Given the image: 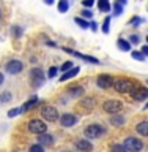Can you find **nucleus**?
<instances>
[{
	"label": "nucleus",
	"instance_id": "f257e3e1",
	"mask_svg": "<svg viewBox=\"0 0 148 152\" xmlns=\"http://www.w3.org/2000/svg\"><path fill=\"white\" fill-rule=\"evenodd\" d=\"M136 83L129 78H117L113 81V86L112 87L117 90L118 94H131V90L134 89Z\"/></svg>",
	"mask_w": 148,
	"mask_h": 152
},
{
	"label": "nucleus",
	"instance_id": "f03ea898",
	"mask_svg": "<svg viewBox=\"0 0 148 152\" xmlns=\"http://www.w3.org/2000/svg\"><path fill=\"white\" fill-rule=\"evenodd\" d=\"M104 133H106V128L101 124H90V125H87L84 128V135L87 140H98Z\"/></svg>",
	"mask_w": 148,
	"mask_h": 152
},
{
	"label": "nucleus",
	"instance_id": "7ed1b4c3",
	"mask_svg": "<svg viewBox=\"0 0 148 152\" xmlns=\"http://www.w3.org/2000/svg\"><path fill=\"white\" fill-rule=\"evenodd\" d=\"M46 81V75L44 71H43V68H40V66H33V68L30 70V83L33 87H41L43 84H44Z\"/></svg>",
	"mask_w": 148,
	"mask_h": 152
},
{
	"label": "nucleus",
	"instance_id": "20e7f679",
	"mask_svg": "<svg viewBox=\"0 0 148 152\" xmlns=\"http://www.w3.org/2000/svg\"><path fill=\"white\" fill-rule=\"evenodd\" d=\"M103 109L107 114H118L123 109V102L115 100V98H109L103 103Z\"/></svg>",
	"mask_w": 148,
	"mask_h": 152
},
{
	"label": "nucleus",
	"instance_id": "39448f33",
	"mask_svg": "<svg viewBox=\"0 0 148 152\" xmlns=\"http://www.w3.org/2000/svg\"><path fill=\"white\" fill-rule=\"evenodd\" d=\"M27 128H28V132L33 133V135H43V133H46L47 132V127H46V124L41 121V119H32L30 122L27 124Z\"/></svg>",
	"mask_w": 148,
	"mask_h": 152
},
{
	"label": "nucleus",
	"instance_id": "423d86ee",
	"mask_svg": "<svg viewBox=\"0 0 148 152\" xmlns=\"http://www.w3.org/2000/svg\"><path fill=\"white\" fill-rule=\"evenodd\" d=\"M123 146H125L129 152H140L144 149L142 140H139V138H136V136H128L125 140V142H123Z\"/></svg>",
	"mask_w": 148,
	"mask_h": 152
},
{
	"label": "nucleus",
	"instance_id": "0eeeda50",
	"mask_svg": "<svg viewBox=\"0 0 148 152\" xmlns=\"http://www.w3.org/2000/svg\"><path fill=\"white\" fill-rule=\"evenodd\" d=\"M41 117L47 122H55L58 121V111L54 106H51V104H44L41 108Z\"/></svg>",
	"mask_w": 148,
	"mask_h": 152
},
{
	"label": "nucleus",
	"instance_id": "6e6552de",
	"mask_svg": "<svg viewBox=\"0 0 148 152\" xmlns=\"http://www.w3.org/2000/svg\"><path fill=\"white\" fill-rule=\"evenodd\" d=\"M131 97L136 100V102H144V100L148 98V87L142 86L139 83H136L134 89L131 90Z\"/></svg>",
	"mask_w": 148,
	"mask_h": 152
},
{
	"label": "nucleus",
	"instance_id": "1a4fd4ad",
	"mask_svg": "<svg viewBox=\"0 0 148 152\" xmlns=\"http://www.w3.org/2000/svg\"><path fill=\"white\" fill-rule=\"evenodd\" d=\"M113 81H115V78H113L112 75L103 73V75H98V78H96V86H98L99 89L107 90V89H110L112 86H113Z\"/></svg>",
	"mask_w": 148,
	"mask_h": 152
},
{
	"label": "nucleus",
	"instance_id": "9d476101",
	"mask_svg": "<svg viewBox=\"0 0 148 152\" xmlns=\"http://www.w3.org/2000/svg\"><path fill=\"white\" fill-rule=\"evenodd\" d=\"M22 70H24V64L17 59H11L5 64V71L8 75H19Z\"/></svg>",
	"mask_w": 148,
	"mask_h": 152
},
{
	"label": "nucleus",
	"instance_id": "9b49d317",
	"mask_svg": "<svg viewBox=\"0 0 148 152\" xmlns=\"http://www.w3.org/2000/svg\"><path fill=\"white\" fill-rule=\"evenodd\" d=\"M77 121H79V117L73 113H65V114H61V117H60L61 127H73L77 124Z\"/></svg>",
	"mask_w": 148,
	"mask_h": 152
},
{
	"label": "nucleus",
	"instance_id": "f8f14e48",
	"mask_svg": "<svg viewBox=\"0 0 148 152\" xmlns=\"http://www.w3.org/2000/svg\"><path fill=\"white\" fill-rule=\"evenodd\" d=\"M74 146H76V149H79V151H82V152H92L93 151V144L90 142V140H87V138L76 140L74 141Z\"/></svg>",
	"mask_w": 148,
	"mask_h": 152
},
{
	"label": "nucleus",
	"instance_id": "ddd939ff",
	"mask_svg": "<svg viewBox=\"0 0 148 152\" xmlns=\"http://www.w3.org/2000/svg\"><path fill=\"white\" fill-rule=\"evenodd\" d=\"M79 71H80L79 66H73L71 70L65 71V73H61V76L58 78V81H60V83H65V81H68V79H73V78H76V76L79 75Z\"/></svg>",
	"mask_w": 148,
	"mask_h": 152
},
{
	"label": "nucleus",
	"instance_id": "4468645a",
	"mask_svg": "<svg viewBox=\"0 0 148 152\" xmlns=\"http://www.w3.org/2000/svg\"><path fill=\"white\" fill-rule=\"evenodd\" d=\"M117 48L123 52H131L132 51V45L129 43V40H126V38H118L117 40Z\"/></svg>",
	"mask_w": 148,
	"mask_h": 152
},
{
	"label": "nucleus",
	"instance_id": "2eb2a0df",
	"mask_svg": "<svg viewBox=\"0 0 148 152\" xmlns=\"http://www.w3.org/2000/svg\"><path fill=\"white\" fill-rule=\"evenodd\" d=\"M40 103H41V102H40V98H38L36 95H35V97H32V98L28 100L27 103H24L22 106H21V109H22V113H25V111H30L32 108L38 106V104H40Z\"/></svg>",
	"mask_w": 148,
	"mask_h": 152
},
{
	"label": "nucleus",
	"instance_id": "dca6fc26",
	"mask_svg": "<svg viewBox=\"0 0 148 152\" xmlns=\"http://www.w3.org/2000/svg\"><path fill=\"white\" fill-rule=\"evenodd\" d=\"M38 142L43 146H52L54 144V136L46 132V133H43V135H38Z\"/></svg>",
	"mask_w": 148,
	"mask_h": 152
},
{
	"label": "nucleus",
	"instance_id": "f3484780",
	"mask_svg": "<svg viewBox=\"0 0 148 152\" xmlns=\"http://www.w3.org/2000/svg\"><path fill=\"white\" fill-rule=\"evenodd\" d=\"M96 5H98V10H99L101 13L112 11V3H110V0H98Z\"/></svg>",
	"mask_w": 148,
	"mask_h": 152
},
{
	"label": "nucleus",
	"instance_id": "a211bd4d",
	"mask_svg": "<svg viewBox=\"0 0 148 152\" xmlns=\"http://www.w3.org/2000/svg\"><path fill=\"white\" fill-rule=\"evenodd\" d=\"M136 132L142 136H148V121H142L136 125Z\"/></svg>",
	"mask_w": 148,
	"mask_h": 152
},
{
	"label": "nucleus",
	"instance_id": "6ab92c4d",
	"mask_svg": "<svg viewBox=\"0 0 148 152\" xmlns=\"http://www.w3.org/2000/svg\"><path fill=\"white\" fill-rule=\"evenodd\" d=\"M68 94L71 95V97H80V95H84V89L82 86H69L68 87Z\"/></svg>",
	"mask_w": 148,
	"mask_h": 152
},
{
	"label": "nucleus",
	"instance_id": "aec40b11",
	"mask_svg": "<svg viewBox=\"0 0 148 152\" xmlns=\"http://www.w3.org/2000/svg\"><path fill=\"white\" fill-rule=\"evenodd\" d=\"M110 124L113 127H121L123 124H125V117H123L121 114H112L110 116Z\"/></svg>",
	"mask_w": 148,
	"mask_h": 152
},
{
	"label": "nucleus",
	"instance_id": "412c9836",
	"mask_svg": "<svg viewBox=\"0 0 148 152\" xmlns=\"http://www.w3.org/2000/svg\"><path fill=\"white\" fill-rule=\"evenodd\" d=\"M110 22H112V16H106L104 18V21L101 24V32L104 35H107L109 32H110Z\"/></svg>",
	"mask_w": 148,
	"mask_h": 152
},
{
	"label": "nucleus",
	"instance_id": "4be33fe9",
	"mask_svg": "<svg viewBox=\"0 0 148 152\" xmlns=\"http://www.w3.org/2000/svg\"><path fill=\"white\" fill-rule=\"evenodd\" d=\"M74 22L77 24L80 28H84V30L90 28V21H88V19H84V18H80V16H76V18H74Z\"/></svg>",
	"mask_w": 148,
	"mask_h": 152
},
{
	"label": "nucleus",
	"instance_id": "5701e85b",
	"mask_svg": "<svg viewBox=\"0 0 148 152\" xmlns=\"http://www.w3.org/2000/svg\"><path fill=\"white\" fill-rule=\"evenodd\" d=\"M57 10L63 14V13H68L69 10V0H58V3H57Z\"/></svg>",
	"mask_w": 148,
	"mask_h": 152
},
{
	"label": "nucleus",
	"instance_id": "b1692460",
	"mask_svg": "<svg viewBox=\"0 0 148 152\" xmlns=\"http://www.w3.org/2000/svg\"><path fill=\"white\" fill-rule=\"evenodd\" d=\"M123 10H125V7H121L120 3H117V2H113V3H112V14H113V16H115V18L121 16Z\"/></svg>",
	"mask_w": 148,
	"mask_h": 152
},
{
	"label": "nucleus",
	"instance_id": "393cba45",
	"mask_svg": "<svg viewBox=\"0 0 148 152\" xmlns=\"http://www.w3.org/2000/svg\"><path fill=\"white\" fill-rule=\"evenodd\" d=\"M22 33H24V30H22L21 26H11V35L14 38H21Z\"/></svg>",
	"mask_w": 148,
	"mask_h": 152
},
{
	"label": "nucleus",
	"instance_id": "a878e982",
	"mask_svg": "<svg viewBox=\"0 0 148 152\" xmlns=\"http://www.w3.org/2000/svg\"><path fill=\"white\" fill-rule=\"evenodd\" d=\"M142 22H144V19L140 16H132L129 19V22H128V26L129 27H139V24H142Z\"/></svg>",
	"mask_w": 148,
	"mask_h": 152
},
{
	"label": "nucleus",
	"instance_id": "bb28decb",
	"mask_svg": "<svg viewBox=\"0 0 148 152\" xmlns=\"http://www.w3.org/2000/svg\"><path fill=\"white\" fill-rule=\"evenodd\" d=\"M73 66H74V62H73V60H66V62H63V64H61V66H60V71H61V73H65V71L71 70Z\"/></svg>",
	"mask_w": 148,
	"mask_h": 152
},
{
	"label": "nucleus",
	"instance_id": "cd10ccee",
	"mask_svg": "<svg viewBox=\"0 0 148 152\" xmlns=\"http://www.w3.org/2000/svg\"><path fill=\"white\" fill-rule=\"evenodd\" d=\"M80 18H84V19H92L93 18V11H92V8H84L82 11H80Z\"/></svg>",
	"mask_w": 148,
	"mask_h": 152
},
{
	"label": "nucleus",
	"instance_id": "c85d7f7f",
	"mask_svg": "<svg viewBox=\"0 0 148 152\" xmlns=\"http://www.w3.org/2000/svg\"><path fill=\"white\" fill-rule=\"evenodd\" d=\"M131 57H132L134 60H140V62L147 59V57L142 54V51H131Z\"/></svg>",
	"mask_w": 148,
	"mask_h": 152
},
{
	"label": "nucleus",
	"instance_id": "c756f323",
	"mask_svg": "<svg viewBox=\"0 0 148 152\" xmlns=\"http://www.w3.org/2000/svg\"><path fill=\"white\" fill-rule=\"evenodd\" d=\"M110 152H129L123 144H112L110 146Z\"/></svg>",
	"mask_w": 148,
	"mask_h": 152
},
{
	"label": "nucleus",
	"instance_id": "7c9ffc66",
	"mask_svg": "<svg viewBox=\"0 0 148 152\" xmlns=\"http://www.w3.org/2000/svg\"><path fill=\"white\" fill-rule=\"evenodd\" d=\"M11 98H13L11 92H3L0 95V103H8V102H11Z\"/></svg>",
	"mask_w": 148,
	"mask_h": 152
},
{
	"label": "nucleus",
	"instance_id": "2f4dec72",
	"mask_svg": "<svg viewBox=\"0 0 148 152\" xmlns=\"http://www.w3.org/2000/svg\"><path fill=\"white\" fill-rule=\"evenodd\" d=\"M82 106H84V108H93V106H95V100H93L92 97L84 98V100H82Z\"/></svg>",
	"mask_w": 148,
	"mask_h": 152
},
{
	"label": "nucleus",
	"instance_id": "473e14b6",
	"mask_svg": "<svg viewBox=\"0 0 148 152\" xmlns=\"http://www.w3.org/2000/svg\"><path fill=\"white\" fill-rule=\"evenodd\" d=\"M28 152H44V146L40 144V142H38V144H32Z\"/></svg>",
	"mask_w": 148,
	"mask_h": 152
},
{
	"label": "nucleus",
	"instance_id": "72a5a7b5",
	"mask_svg": "<svg viewBox=\"0 0 148 152\" xmlns=\"http://www.w3.org/2000/svg\"><path fill=\"white\" fill-rule=\"evenodd\" d=\"M58 71H60V68H57V66H51V68L47 70V76H49V79L55 78V76L58 75Z\"/></svg>",
	"mask_w": 148,
	"mask_h": 152
},
{
	"label": "nucleus",
	"instance_id": "f704fd0d",
	"mask_svg": "<svg viewBox=\"0 0 148 152\" xmlns=\"http://www.w3.org/2000/svg\"><path fill=\"white\" fill-rule=\"evenodd\" d=\"M129 43L131 45H139L140 43V35L139 33H132V35L129 37Z\"/></svg>",
	"mask_w": 148,
	"mask_h": 152
},
{
	"label": "nucleus",
	"instance_id": "c9c22d12",
	"mask_svg": "<svg viewBox=\"0 0 148 152\" xmlns=\"http://www.w3.org/2000/svg\"><path fill=\"white\" fill-rule=\"evenodd\" d=\"M22 113V109L21 108H14V109H9L8 111V117H16V116H19V114Z\"/></svg>",
	"mask_w": 148,
	"mask_h": 152
},
{
	"label": "nucleus",
	"instance_id": "e433bc0d",
	"mask_svg": "<svg viewBox=\"0 0 148 152\" xmlns=\"http://www.w3.org/2000/svg\"><path fill=\"white\" fill-rule=\"evenodd\" d=\"M95 3H96L95 0H82V7L84 8H92Z\"/></svg>",
	"mask_w": 148,
	"mask_h": 152
},
{
	"label": "nucleus",
	"instance_id": "4c0bfd02",
	"mask_svg": "<svg viewBox=\"0 0 148 152\" xmlns=\"http://www.w3.org/2000/svg\"><path fill=\"white\" fill-rule=\"evenodd\" d=\"M90 28H92L93 32H98V30H99V26H98V22H95V21H90Z\"/></svg>",
	"mask_w": 148,
	"mask_h": 152
},
{
	"label": "nucleus",
	"instance_id": "58836bf2",
	"mask_svg": "<svg viewBox=\"0 0 148 152\" xmlns=\"http://www.w3.org/2000/svg\"><path fill=\"white\" fill-rule=\"evenodd\" d=\"M142 54H144L145 57H148V43H147V45H144V46H142Z\"/></svg>",
	"mask_w": 148,
	"mask_h": 152
},
{
	"label": "nucleus",
	"instance_id": "ea45409f",
	"mask_svg": "<svg viewBox=\"0 0 148 152\" xmlns=\"http://www.w3.org/2000/svg\"><path fill=\"white\" fill-rule=\"evenodd\" d=\"M117 3H120L121 7H126V3H128V0H115Z\"/></svg>",
	"mask_w": 148,
	"mask_h": 152
},
{
	"label": "nucleus",
	"instance_id": "a19ab883",
	"mask_svg": "<svg viewBox=\"0 0 148 152\" xmlns=\"http://www.w3.org/2000/svg\"><path fill=\"white\" fill-rule=\"evenodd\" d=\"M43 2H44L46 5H49V7H51V5H54V2H55V0H43Z\"/></svg>",
	"mask_w": 148,
	"mask_h": 152
},
{
	"label": "nucleus",
	"instance_id": "79ce46f5",
	"mask_svg": "<svg viewBox=\"0 0 148 152\" xmlns=\"http://www.w3.org/2000/svg\"><path fill=\"white\" fill-rule=\"evenodd\" d=\"M3 81H5V76H3V73H2V71H0V86L3 84Z\"/></svg>",
	"mask_w": 148,
	"mask_h": 152
},
{
	"label": "nucleus",
	"instance_id": "37998d69",
	"mask_svg": "<svg viewBox=\"0 0 148 152\" xmlns=\"http://www.w3.org/2000/svg\"><path fill=\"white\" fill-rule=\"evenodd\" d=\"M144 109H148V102L145 103V106H144Z\"/></svg>",
	"mask_w": 148,
	"mask_h": 152
},
{
	"label": "nucleus",
	"instance_id": "c03bdc74",
	"mask_svg": "<svg viewBox=\"0 0 148 152\" xmlns=\"http://www.w3.org/2000/svg\"><path fill=\"white\" fill-rule=\"evenodd\" d=\"M147 43H148V37H147Z\"/></svg>",
	"mask_w": 148,
	"mask_h": 152
},
{
	"label": "nucleus",
	"instance_id": "a18cd8bd",
	"mask_svg": "<svg viewBox=\"0 0 148 152\" xmlns=\"http://www.w3.org/2000/svg\"><path fill=\"white\" fill-rule=\"evenodd\" d=\"M65 152H71V151H65Z\"/></svg>",
	"mask_w": 148,
	"mask_h": 152
},
{
	"label": "nucleus",
	"instance_id": "49530a36",
	"mask_svg": "<svg viewBox=\"0 0 148 152\" xmlns=\"http://www.w3.org/2000/svg\"><path fill=\"white\" fill-rule=\"evenodd\" d=\"M147 84H148V81H147Z\"/></svg>",
	"mask_w": 148,
	"mask_h": 152
}]
</instances>
